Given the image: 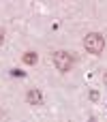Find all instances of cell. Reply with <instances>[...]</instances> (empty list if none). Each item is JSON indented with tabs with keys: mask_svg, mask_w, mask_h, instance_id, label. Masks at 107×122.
<instances>
[{
	"mask_svg": "<svg viewBox=\"0 0 107 122\" xmlns=\"http://www.w3.org/2000/svg\"><path fill=\"white\" fill-rule=\"evenodd\" d=\"M84 47H86L88 54L99 56V54H103V49H105V36L99 34V32H88V34L84 36Z\"/></svg>",
	"mask_w": 107,
	"mask_h": 122,
	"instance_id": "6da1fadb",
	"label": "cell"
},
{
	"mask_svg": "<svg viewBox=\"0 0 107 122\" xmlns=\"http://www.w3.org/2000/svg\"><path fill=\"white\" fill-rule=\"evenodd\" d=\"M51 60H54V66H56L60 73H69V71L73 69V62H75L69 51H56V54L51 56Z\"/></svg>",
	"mask_w": 107,
	"mask_h": 122,
	"instance_id": "7a4b0ae2",
	"label": "cell"
},
{
	"mask_svg": "<svg viewBox=\"0 0 107 122\" xmlns=\"http://www.w3.org/2000/svg\"><path fill=\"white\" fill-rule=\"evenodd\" d=\"M26 101H28V105H43V94H41V90H36V88L28 90Z\"/></svg>",
	"mask_w": 107,
	"mask_h": 122,
	"instance_id": "3957f363",
	"label": "cell"
},
{
	"mask_svg": "<svg viewBox=\"0 0 107 122\" xmlns=\"http://www.w3.org/2000/svg\"><path fill=\"white\" fill-rule=\"evenodd\" d=\"M21 60H24L26 64H36V60H39V56H36V51H26V54L21 56Z\"/></svg>",
	"mask_w": 107,
	"mask_h": 122,
	"instance_id": "277c9868",
	"label": "cell"
},
{
	"mask_svg": "<svg viewBox=\"0 0 107 122\" xmlns=\"http://www.w3.org/2000/svg\"><path fill=\"white\" fill-rule=\"evenodd\" d=\"M11 75H15V77H24L26 73H24V71H17V69H11Z\"/></svg>",
	"mask_w": 107,
	"mask_h": 122,
	"instance_id": "5b68a950",
	"label": "cell"
},
{
	"mask_svg": "<svg viewBox=\"0 0 107 122\" xmlns=\"http://www.w3.org/2000/svg\"><path fill=\"white\" fill-rule=\"evenodd\" d=\"M90 99H92V101H97V99H99V92H97V90H92V92H90Z\"/></svg>",
	"mask_w": 107,
	"mask_h": 122,
	"instance_id": "8992f818",
	"label": "cell"
},
{
	"mask_svg": "<svg viewBox=\"0 0 107 122\" xmlns=\"http://www.w3.org/2000/svg\"><path fill=\"white\" fill-rule=\"evenodd\" d=\"M4 41V30H0V43Z\"/></svg>",
	"mask_w": 107,
	"mask_h": 122,
	"instance_id": "52a82bcc",
	"label": "cell"
},
{
	"mask_svg": "<svg viewBox=\"0 0 107 122\" xmlns=\"http://www.w3.org/2000/svg\"><path fill=\"white\" fill-rule=\"evenodd\" d=\"M103 81H105V84H107V71H105V75H103Z\"/></svg>",
	"mask_w": 107,
	"mask_h": 122,
	"instance_id": "ba28073f",
	"label": "cell"
}]
</instances>
